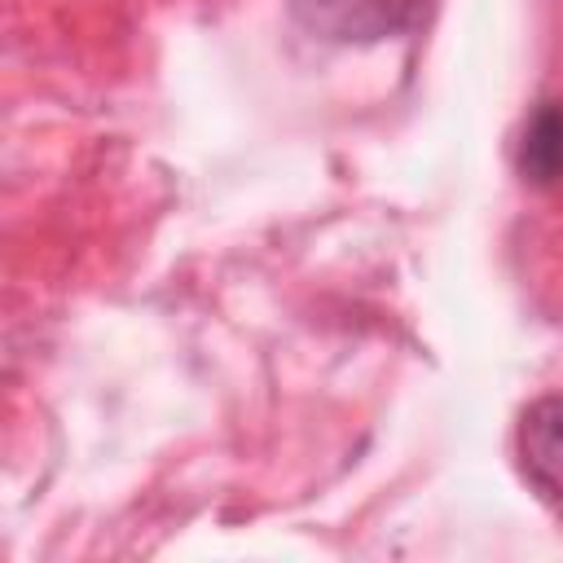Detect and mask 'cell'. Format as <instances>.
<instances>
[{
    "mask_svg": "<svg viewBox=\"0 0 563 563\" xmlns=\"http://www.w3.org/2000/svg\"><path fill=\"white\" fill-rule=\"evenodd\" d=\"M519 176L537 189L563 180V106L541 101L519 141Z\"/></svg>",
    "mask_w": 563,
    "mask_h": 563,
    "instance_id": "3957f363",
    "label": "cell"
},
{
    "mask_svg": "<svg viewBox=\"0 0 563 563\" xmlns=\"http://www.w3.org/2000/svg\"><path fill=\"white\" fill-rule=\"evenodd\" d=\"M515 449L528 484L563 506V396H541L523 409Z\"/></svg>",
    "mask_w": 563,
    "mask_h": 563,
    "instance_id": "7a4b0ae2",
    "label": "cell"
},
{
    "mask_svg": "<svg viewBox=\"0 0 563 563\" xmlns=\"http://www.w3.org/2000/svg\"><path fill=\"white\" fill-rule=\"evenodd\" d=\"M431 0H290V18L317 40L374 44L422 22Z\"/></svg>",
    "mask_w": 563,
    "mask_h": 563,
    "instance_id": "6da1fadb",
    "label": "cell"
}]
</instances>
